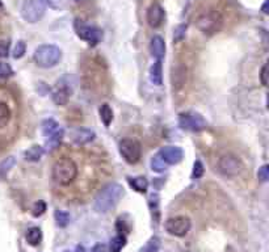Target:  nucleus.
<instances>
[{
    "mask_svg": "<svg viewBox=\"0 0 269 252\" xmlns=\"http://www.w3.org/2000/svg\"><path fill=\"white\" fill-rule=\"evenodd\" d=\"M125 191L119 183H109L99 191L95 197L94 208L97 213H109L119 205Z\"/></svg>",
    "mask_w": 269,
    "mask_h": 252,
    "instance_id": "nucleus-1",
    "label": "nucleus"
},
{
    "mask_svg": "<svg viewBox=\"0 0 269 252\" xmlns=\"http://www.w3.org/2000/svg\"><path fill=\"white\" fill-rule=\"evenodd\" d=\"M78 173H79L78 164L71 158L58 159L51 169V177L54 183L62 187L70 185L78 177Z\"/></svg>",
    "mask_w": 269,
    "mask_h": 252,
    "instance_id": "nucleus-2",
    "label": "nucleus"
},
{
    "mask_svg": "<svg viewBox=\"0 0 269 252\" xmlns=\"http://www.w3.org/2000/svg\"><path fill=\"white\" fill-rule=\"evenodd\" d=\"M62 59L61 49L55 45H41L34 50L33 61L42 69H51L57 66Z\"/></svg>",
    "mask_w": 269,
    "mask_h": 252,
    "instance_id": "nucleus-3",
    "label": "nucleus"
},
{
    "mask_svg": "<svg viewBox=\"0 0 269 252\" xmlns=\"http://www.w3.org/2000/svg\"><path fill=\"white\" fill-rule=\"evenodd\" d=\"M217 169L222 176L233 179V177H238L243 172L244 164L238 155L227 152V154L219 156L218 162H217Z\"/></svg>",
    "mask_w": 269,
    "mask_h": 252,
    "instance_id": "nucleus-4",
    "label": "nucleus"
},
{
    "mask_svg": "<svg viewBox=\"0 0 269 252\" xmlns=\"http://www.w3.org/2000/svg\"><path fill=\"white\" fill-rule=\"evenodd\" d=\"M196 25L204 34L212 36V34H215L221 30L223 25V18L217 12H205V13L198 16L197 20H196Z\"/></svg>",
    "mask_w": 269,
    "mask_h": 252,
    "instance_id": "nucleus-5",
    "label": "nucleus"
},
{
    "mask_svg": "<svg viewBox=\"0 0 269 252\" xmlns=\"http://www.w3.org/2000/svg\"><path fill=\"white\" fill-rule=\"evenodd\" d=\"M41 129H42V134L45 139H46V146L50 150L58 147V144L61 143L62 138L65 135V131L62 129L59 124L53 119L45 120L41 125Z\"/></svg>",
    "mask_w": 269,
    "mask_h": 252,
    "instance_id": "nucleus-6",
    "label": "nucleus"
},
{
    "mask_svg": "<svg viewBox=\"0 0 269 252\" xmlns=\"http://www.w3.org/2000/svg\"><path fill=\"white\" fill-rule=\"evenodd\" d=\"M120 154L126 163L135 164L140 160L142 156V147L138 140L132 138H125L120 142Z\"/></svg>",
    "mask_w": 269,
    "mask_h": 252,
    "instance_id": "nucleus-7",
    "label": "nucleus"
},
{
    "mask_svg": "<svg viewBox=\"0 0 269 252\" xmlns=\"http://www.w3.org/2000/svg\"><path fill=\"white\" fill-rule=\"evenodd\" d=\"M179 125L183 130L198 133L208 127L206 120L200 113L184 112L179 116Z\"/></svg>",
    "mask_w": 269,
    "mask_h": 252,
    "instance_id": "nucleus-8",
    "label": "nucleus"
},
{
    "mask_svg": "<svg viewBox=\"0 0 269 252\" xmlns=\"http://www.w3.org/2000/svg\"><path fill=\"white\" fill-rule=\"evenodd\" d=\"M45 14V5L41 0H25L21 5V16L25 21L34 24L38 22Z\"/></svg>",
    "mask_w": 269,
    "mask_h": 252,
    "instance_id": "nucleus-9",
    "label": "nucleus"
},
{
    "mask_svg": "<svg viewBox=\"0 0 269 252\" xmlns=\"http://www.w3.org/2000/svg\"><path fill=\"white\" fill-rule=\"evenodd\" d=\"M192 224L188 217L177 216L171 217L165 221V230L169 235L177 237V238H183L189 233Z\"/></svg>",
    "mask_w": 269,
    "mask_h": 252,
    "instance_id": "nucleus-10",
    "label": "nucleus"
},
{
    "mask_svg": "<svg viewBox=\"0 0 269 252\" xmlns=\"http://www.w3.org/2000/svg\"><path fill=\"white\" fill-rule=\"evenodd\" d=\"M74 26H75L76 36L79 37L80 40L86 41V42H88L92 46H96L97 43L100 42L101 33L96 26L87 25V24L79 21V20H76Z\"/></svg>",
    "mask_w": 269,
    "mask_h": 252,
    "instance_id": "nucleus-11",
    "label": "nucleus"
},
{
    "mask_svg": "<svg viewBox=\"0 0 269 252\" xmlns=\"http://www.w3.org/2000/svg\"><path fill=\"white\" fill-rule=\"evenodd\" d=\"M158 155L167 166H175L183 160L184 151L177 146H165L158 152Z\"/></svg>",
    "mask_w": 269,
    "mask_h": 252,
    "instance_id": "nucleus-12",
    "label": "nucleus"
},
{
    "mask_svg": "<svg viewBox=\"0 0 269 252\" xmlns=\"http://www.w3.org/2000/svg\"><path fill=\"white\" fill-rule=\"evenodd\" d=\"M164 16L165 12L163 7H161L160 4L154 3L148 7L147 13H146V20H147V24L151 28L158 29L164 22Z\"/></svg>",
    "mask_w": 269,
    "mask_h": 252,
    "instance_id": "nucleus-13",
    "label": "nucleus"
},
{
    "mask_svg": "<svg viewBox=\"0 0 269 252\" xmlns=\"http://www.w3.org/2000/svg\"><path fill=\"white\" fill-rule=\"evenodd\" d=\"M95 137H96V134L94 130L86 129V127H78L71 134L72 142L78 146H84V144L90 143L95 139Z\"/></svg>",
    "mask_w": 269,
    "mask_h": 252,
    "instance_id": "nucleus-14",
    "label": "nucleus"
},
{
    "mask_svg": "<svg viewBox=\"0 0 269 252\" xmlns=\"http://www.w3.org/2000/svg\"><path fill=\"white\" fill-rule=\"evenodd\" d=\"M70 96H71V90L68 88V86L66 84H58V87L55 88V91L53 92V101L55 105H59V107H63L68 103L70 100Z\"/></svg>",
    "mask_w": 269,
    "mask_h": 252,
    "instance_id": "nucleus-15",
    "label": "nucleus"
},
{
    "mask_svg": "<svg viewBox=\"0 0 269 252\" xmlns=\"http://www.w3.org/2000/svg\"><path fill=\"white\" fill-rule=\"evenodd\" d=\"M150 51L152 57L161 61V58L165 55V42L164 40H163V37L154 36L151 38Z\"/></svg>",
    "mask_w": 269,
    "mask_h": 252,
    "instance_id": "nucleus-16",
    "label": "nucleus"
},
{
    "mask_svg": "<svg viewBox=\"0 0 269 252\" xmlns=\"http://www.w3.org/2000/svg\"><path fill=\"white\" fill-rule=\"evenodd\" d=\"M148 206H150L152 222L156 227L159 225V221H160V200H159L158 193H151V196L148 197Z\"/></svg>",
    "mask_w": 269,
    "mask_h": 252,
    "instance_id": "nucleus-17",
    "label": "nucleus"
},
{
    "mask_svg": "<svg viewBox=\"0 0 269 252\" xmlns=\"http://www.w3.org/2000/svg\"><path fill=\"white\" fill-rule=\"evenodd\" d=\"M185 79H187V69L180 65L173 67L172 84L176 90H179V88H181L185 84Z\"/></svg>",
    "mask_w": 269,
    "mask_h": 252,
    "instance_id": "nucleus-18",
    "label": "nucleus"
},
{
    "mask_svg": "<svg viewBox=\"0 0 269 252\" xmlns=\"http://www.w3.org/2000/svg\"><path fill=\"white\" fill-rule=\"evenodd\" d=\"M150 80L151 83L155 86H161L163 84V66H161L160 59H156L154 65L150 69Z\"/></svg>",
    "mask_w": 269,
    "mask_h": 252,
    "instance_id": "nucleus-19",
    "label": "nucleus"
},
{
    "mask_svg": "<svg viewBox=\"0 0 269 252\" xmlns=\"http://www.w3.org/2000/svg\"><path fill=\"white\" fill-rule=\"evenodd\" d=\"M130 187L133 188L134 191L138 193H146L148 188V181L144 176H136V177H128Z\"/></svg>",
    "mask_w": 269,
    "mask_h": 252,
    "instance_id": "nucleus-20",
    "label": "nucleus"
},
{
    "mask_svg": "<svg viewBox=\"0 0 269 252\" xmlns=\"http://www.w3.org/2000/svg\"><path fill=\"white\" fill-rule=\"evenodd\" d=\"M43 155V147L34 144L32 147H29L25 152H24V158L26 162H40Z\"/></svg>",
    "mask_w": 269,
    "mask_h": 252,
    "instance_id": "nucleus-21",
    "label": "nucleus"
},
{
    "mask_svg": "<svg viewBox=\"0 0 269 252\" xmlns=\"http://www.w3.org/2000/svg\"><path fill=\"white\" fill-rule=\"evenodd\" d=\"M14 164H16L14 156H7L0 162V180L7 179L8 173L11 172V169L13 168Z\"/></svg>",
    "mask_w": 269,
    "mask_h": 252,
    "instance_id": "nucleus-22",
    "label": "nucleus"
},
{
    "mask_svg": "<svg viewBox=\"0 0 269 252\" xmlns=\"http://www.w3.org/2000/svg\"><path fill=\"white\" fill-rule=\"evenodd\" d=\"M26 241L33 247L40 245L41 241H42V231H41L40 227H30L26 233Z\"/></svg>",
    "mask_w": 269,
    "mask_h": 252,
    "instance_id": "nucleus-23",
    "label": "nucleus"
},
{
    "mask_svg": "<svg viewBox=\"0 0 269 252\" xmlns=\"http://www.w3.org/2000/svg\"><path fill=\"white\" fill-rule=\"evenodd\" d=\"M126 246V237L124 234H117L111 241L109 251L111 252H121V250Z\"/></svg>",
    "mask_w": 269,
    "mask_h": 252,
    "instance_id": "nucleus-24",
    "label": "nucleus"
},
{
    "mask_svg": "<svg viewBox=\"0 0 269 252\" xmlns=\"http://www.w3.org/2000/svg\"><path fill=\"white\" fill-rule=\"evenodd\" d=\"M11 109L5 103L0 101V127L7 126L11 121Z\"/></svg>",
    "mask_w": 269,
    "mask_h": 252,
    "instance_id": "nucleus-25",
    "label": "nucleus"
},
{
    "mask_svg": "<svg viewBox=\"0 0 269 252\" xmlns=\"http://www.w3.org/2000/svg\"><path fill=\"white\" fill-rule=\"evenodd\" d=\"M99 113H100V119L103 121L105 126H109L113 120V111L108 104H103L99 109Z\"/></svg>",
    "mask_w": 269,
    "mask_h": 252,
    "instance_id": "nucleus-26",
    "label": "nucleus"
},
{
    "mask_svg": "<svg viewBox=\"0 0 269 252\" xmlns=\"http://www.w3.org/2000/svg\"><path fill=\"white\" fill-rule=\"evenodd\" d=\"M54 217H55L57 226L66 227L68 224H70V214H68L67 212H63V210H55Z\"/></svg>",
    "mask_w": 269,
    "mask_h": 252,
    "instance_id": "nucleus-27",
    "label": "nucleus"
},
{
    "mask_svg": "<svg viewBox=\"0 0 269 252\" xmlns=\"http://www.w3.org/2000/svg\"><path fill=\"white\" fill-rule=\"evenodd\" d=\"M165 168H167V164L161 160V158L158 154L152 156V159H151V169L152 171H155V172H164Z\"/></svg>",
    "mask_w": 269,
    "mask_h": 252,
    "instance_id": "nucleus-28",
    "label": "nucleus"
},
{
    "mask_svg": "<svg viewBox=\"0 0 269 252\" xmlns=\"http://www.w3.org/2000/svg\"><path fill=\"white\" fill-rule=\"evenodd\" d=\"M160 249V239L158 237H152L147 242V245L142 249V252H158Z\"/></svg>",
    "mask_w": 269,
    "mask_h": 252,
    "instance_id": "nucleus-29",
    "label": "nucleus"
},
{
    "mask_svg": "<svg viewBox=\"0 0 269 252\" xmlns=\"http://www.w3.org/2000/svg\"><path fill=\"white\" fill-rule=\"evenodd\" d=\"M185 34H187V25L185 24H180L173 30V41L175 42H181L185 38Z\"/></svg>",
    "mask_w": 269,
    "mask_h": 252,
    "instance_id": "nucleus-30",
    "label": "nucleus"
},
{
    "mask_svg": "<svg viewBox=\"0 0 269 252\" xmlns=\"http://www.w3.org/2000/svg\"><path fill=\"white\" fill-rule=\"evenodd\" d=\"M25 53H26L25 42L20 40L17 43H16V46H14L13 53H12V57H13L14 59H20V58H22L24 55H25Z\"/></svg>",
    "mask_w": 269,
    "mask_h": 252,
    "instance_id": "nucleus-31",
    "label": "nucleus"
},
{
    "mask_svg": "<svg viewBox=\"0 0 269 252\" xmlns=\"http://www.w3.org/2000/svg\"><path fill=\"white\" fill-rule=\"evenodd\" d=\"M13 75V70L7 62H0V78L1 79H8Z\"/></svg>",
    "mask_w": 269,
    "mask_h": 252,
    "instance_id": "nucleus-32",
    "label": "nucleus"
},
{
    "mask_svg": "<svg viewBox=\"0 0 269 252\" xmlns=\"http://www.w3.org/2000/svg\"><path fill=\"white\" fill-rule=\"evenodd\" d=\"M43 5H47L51 9H62L65 7V1L63 0H41Z\"/></svg>",
    "mask_w": 269,
    "mask_h": 252,
    "instance_id": "nucleus-33",
    "label": "nucleus"
},
{
    "mask_svg": "<svg viewBox=\"0 0 269 252\" xmlns=\"http://www.w3.org/2000/svg\"><path fill=\"white\" fill-rule=\"evenodd\" d=\"M45 212H46V204L43 201H38L33 205L32 214L34 217H41Z\"/></svg>",
    "mask_w": 269,
    "mask_h": 252,
    "instance_id": "nucleus-34",
    "label": "nucleus"
},
{
    "mask_svg": "<svg viewBox=\"0 0 269 252\" xmlns=\"http://www.w3.org/2000/svg\"><path fill=\"white\" fill-rule=\"evenodd\" d=\"M204 164L201 163V160H196L193 164V172H192V177L193 179H200V177L204 175Z\"/></svg>",
    "mask_w": 269,
    "mask_h": 252,
    "instance_id": "nucleus-35",
    "label": "nucleus"
},
{
    "mask_svg": "<svg viewBox=\"0 0 269 252\" xmlns=\"http://www.w3.org/2000/svg\"><path fill=\"white\" fill-rule=\"evenodd\" d=\"M258 177L260 179V181H263V183L268 181V179H269V166L268 164H264V166L259 168Z\"/></svg>",
    "mask_w": 269,
    "mask_h": 252,
    "instance_id": "nucleus-36",
    "label": "nucleus"
},
{
    "mask_svg": "<svg viewBox=\"0 0 269 252\" xmlns=\"http://www.w3.org/2000/svg\"><path fill=\"white\" fill-rule=\"evenodd\" d=\"M9 54V42L0 41V58H7Z\"/></svg>",
    "mask_w": 269,
    "mask_h": 252,
    "instance_id": "nucleus-37",
    "label": "nucleus"
},
{
    "mask_svg": "<svg viewBox=\"0 0 269 252\" xmlns=\"http://www.w3.org/2000/svg\"><path fill=\"white\" fill-rule=\"evenodd\" d=\"M260 79H262L263 86H267L268 84V65H264L260 72Z\"/></svg>",
    "mask_w": 269,
    "mask_h": 252,
    "instance_id": "nucleus-38",
    "label": "nucleus"
},
{
    "mask_svg": "<svg viewBox=\"0 0 269 252\" xmlns=\"http://www.w3.org/2000/svg\"><path fill=\"white\" fill-rule=\"evenodd\" d=\"M92 252H111L109 251V247L107 245H103V243H99L92 249Z\"/></svg>",
    "mask_w": 269,
    "mask_h": 252,
    "instance_id": "nucleus-39",
    "label": "nucleus"
},
{
    "mask_svg": "<svg viewBox=\"0 0 269 252\" xmlns=\"http://www.w3.org/2000/svg\"><path fill=\"white\" fill-rule=\"evenodd\" d=\"M75 252H87V250H86V247H84V246L79 245V246H76Z\"/></svg>",
    "mask_w": 269,
    "mask_h": 252,
    "instance_id": "nucleus-40",
    "label": "nucleus"
},
{
    "mask_svg": "<svg viewBox=\"0 0 269 252\" xmlns=\"http://www.w3.org/2000/svg\"><path fill=\"white\" fill-rule=\"evenodd\" d=\"M267 5H268V1H266L264 5H263V11H264V13H268V11H267Z\"/></svg>",
    "mask_w": 269,
    "mask_h": 252,
    "instance_id": "nucleus-41",
    "label": "nucleus"
},
{
    "mask_svg": "<svg viewBox=\"0 0 269 252\" xmlns=\"http://www.w3.org/2000/svg\"><path fill=\"white\" fill-rule=\"evenodd\" d=\"M3 7V3H1V0H0V8Z\"/></svg>",
    "mask_w": 269,
    "mask_h": 252,
    "instance_id": "nucleus-42",
    "label": "nucleus"
},
{
    "mask_svg": "<svg viewBox=\"0 0 269 252\" xmlns=\"http://www.w3.org/2000/svg\"><path fill=\"white\" fill-rule=\"evenodd\" d=\"M74 1H80V0H74Z\"/></svg>",
    "mask_w": 269,
    "mask_h": 252,
    "instance_id": "nucleus-43",
    "label": "nucleus"
},
{
    "mask_svg": "<svg viewBox=\"0 0 269 252\" xmlns=\"http://www.w3.org/2000/svg\"><path fill=\"white\" fill-rule=\"evenodd\" d=\"M63 252H70V251H63Z\"/></svg>",
    "mask_w": 269,
    "mask_h": 252,
    "instance_id": "nucleus-44",
    "label": "nucleus"
}]
</instances>
